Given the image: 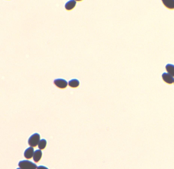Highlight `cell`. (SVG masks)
Returning a JSON list of instances; mask_svg holds the SVG:
<instances>
[{"label": "cell", "instance_id": "obj_1", "mask_svg": "<svg viewBox=\"0 0 174 169\" xmlns=\"http://www.w3.org/2000/svg\"><path fill=\"white\" fill-rule=\"evenodd\" d=\"M18 165L21 169H36L37 166L33 162L28 160H23L19 162Z\"/></svg>", "mask_w": 174, "mask_h": 169}, {"label": "cell", "instance_id": "obj_2", "mask_svg": "<svg viewBox=\"0 0 174 169\" xmlns=\"http://www.w3.org/2000/svg\"><path fill=\"white\" fill-rule=\"evenodd\" d=\"M40 140V135L38 133L33 134L29 138L28 143L29 145L32 147H36L37 145Z\"/></svg>", "mask_w": 174, "mask_h": 169}, {"label": "cell", "instance_id": "obj_3", "mask_svg": "<svg viewBox=\"0 0 174 169\" xmlns=\"http://www.w3.org/2000/svg\"><path fill=\"white\" fill-rule=\"evenodd\" d=\"M54 83L57 87L64 89L67 87L68 82L66 80L62 79H56L54 81Z\"/></svg>", "mask_w": 174, "mask_h": 169}, {"label": "cell", "instance_id": "obj_4", "mask_svg": "<svg viewBox=\"0 0 174 169\" xmlns=\"http://www.w3.org/2000/svg\"><path fill=\"white\" fill-rule=\"evenodd\" d=\"M162 77L163 81L166 83L169 84H172L174 81V79L173 76L169 73H164L162 75Z\"/></svg>", "mask_w": 174, "mask_h": 169}, {"label": "cell", "instance_id": "obj_5", "mask_svg": "<svg viewBox=\"0 0 174 169\" xmlns=\"http://www.w3.org/2000/svg\"><path fill=\"white\" fill-rule=\"evenodd\" d=\"M34 149L33 147H30L26 149L24 153V157L27 159H31L33 157Z\"/></svg>", "mask_w": 174, "mask_h": 169}, {"label": "cell", "instance_id": "obj_6", "mask_svg": "<svg viewBox=\"0 0 174 169\" xmlns=\"http://www.w3.org/2000/svg\"><path fill=\"white\" fill-rule=\"evenodd\" d=\"M42 155V152L41 150L40 149H38L34 151L33 157V160L36 163H38L39 162Z\"/></svg>", "mask_w": 174, "mask_h": 169}, {"label": "cell", "instance_id": "obj_7", "mask_svg": "<svg viewBox=\"0 0 174 169\" xmlns=\"http://www.w3.org/2000/svg\"><path fill=\"white\" fill-rule=\"evenodd\" d=\"M163 4L166 7L170 9H174V0H162Z\"/></svg>", "mask_w": 174, "mask_h": 169}, {"label": "cell", "instance_id": "obj_8", "mask_svg": "<svg viewBox=\"0 0 174 169\" xmlns=\"http://www.w3.org/2000/svg\"><path fill=\"white\" fill-rule=\"evenodd\" d=\"M76 2L73 0H71L67 2L65 5V8L68 10H71L73 9L76 6Z\"/></svg>", "mask_w": 174, "mask_h": 169}, {"label": "cell", "instance_id": "obj_9", "mask_svg": "<svg viewBox=\"0 0 174 169\" xmlns=\"http://www.w3.org/2000/svg\"><path fill=\"white\" fill-rule=\"evenodd\" d=\"M68 85L72 88H76L80 85V82L77 79H72L69 81Z\"/></svg>", "mask_w": 174, "mask_h": 169}, {"label": "cell", "instance_id": "obj_10", "mask_svg": "<svg viewBox=\"0 0 174 169\" xmlns=\"http://www.w3.org/2000/svg\"><path fill=\"white\" fill-rule=\"evenodd\" d=\"M166 69L168 72L173 76L174 77V65L167 64L166 66Z\"/></svg>", "mask_w": 174, "mask_h": 169}, {"label": "cell", "instance_id": "obj_11", "mask_svg": "<svg viewBox=\"0 0 174 169\" xmlns=\"http://www.w3.org/2000/svg\"><path fill=\"white\" fill-rule=\"evenodd\" d=\"M47 141L45 139H42L40 140V141L38 145V148L40 150H43L46 146L47 145Z\"/></svg>", "mask_w": 174, "mask_h": 169}, {"label": "cell", "instance_id": "obj_12", "mask_svg": "<svg viewBox=\"0 0 174 169\" xmlns=\"http://www.w3.org/2000/svg\"><path fill=\"white\" fill-rule=\"evenodd\" d=\"M37 169H49L43 165H40L37 167Z\"/></svg>", "mask_w": 174, "mask_h": 169}, {"label": "cell", "instance_id": "obj_13", "mask_svg": "<svg viewBox=\"0 0 174 169\" xmlns=\"http://www.w3.org/2000/svg\"><path fill=\"white\" fill-rule=\"evenodd\" d=\"M16 169H21L20 168H17Z\"/></svg>", "mask_w": 174, "mask_h": 169}, {"label": "cell", "instance_id": "obj_14", "mask_svg": "<svg viewBox=\"0 0 174 169\" xmlns=\"http://www.w3.org/2000/svg\"></svg>", "mask_w": 174, "mask_h": 169}]
</instances>
